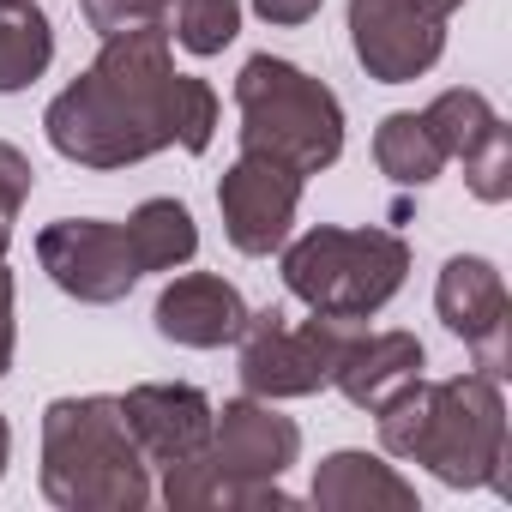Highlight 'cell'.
I'll use <instances>...</instances> for the list:
<instances>
[{
	"instance_id": "obj_1",
	"label": "cell",
	"mask_w": 512,
	"mask_h": 512,
	"mask_svg": "<svg viewBox=\"0 0 512 512\" xmlns=\"http://www.w3.org/2000/svg\"><path fill=\"white\" fill-rule=\"evenodd\" d=\"M49 145L79 169H127L169 145L211 151L217 91L193 73H175L169 31L103 37V55L49 103Z\"/></svg>"
},
{
	"instance_id": "obj_2",
	"label": "cell",
	"mask_w": 512,
	"mask_h": 512,
	"mask_svg": "<svg viewBox=\"0 0 512 512\" xmlns=\"http://www.w3.org/2000/svg\"><path fill=\"white\" fill-rule=\"evenodd\" d=\"M380 446L392 458L428 464L446 488H500L506 482V398L488 374L410 380L380 410Z\"/></svg>"
},
{
	"instance_id": "obj_3",
	"label": "cell",
	"mask_w": 512,
	"mask_h": 512,
	"mask_svg": "<svg viewBox=\"0 0 512 512\" xmlns=\"http://www.w3.org/2000/svg\"><path fill=\"white\" fill-rule=\"evenodd\" d=\"M302 458V428L278 416L266 398H229L211 410V440L193 458L163 464V506L169 512H211V506H296L284 494V470Z\"/></svg>"
},
{
	"instance_id": "obj_4",
	"label": "cell",
	"mask_w": 512,
	"mask_h": 512,
	"mask_svg": "<svg viewBox=\"0 0 512 512\" xmlns=\"http://www.w3.org/2000/svg\"><path fill=\"white\" fill-rule=\"evenodd\" d=\"M43 494L61 512H145L151 464L127 434L121 398L85 392L43 410Z\"/></svg>"
},
{
	"instance_id": "obj_5",
	"label": "cell",
	"mask_w": 512,
	"mask_h": 512,
	"mask_svg": "<svg viewBox=\"0 0 512 512\" xmlns=\"http://www.w3.org/2000/svg\"><path fill=\"white\" fill-rule=\"evenodd\" d=\"M235 109H241V151L278 157L296 175H320L344 157V103L296 61L253 55L235 73Z\"/></svg>"
},
{
	"instance_id": "obj_6",
	"label": "cell",
	"mask_w": 512,
	"mask_h": 512,
	"mask_svg": "<svg viewBox=\"0 0 512 512\" xmlns=\"http://www.w3.org/2000/svg\"><path fill=\"white\" fill-rule=\"evenodd\" d=\"M410 272V241L392 229H308L284 241V284L308 314L326 320H368L380 314Z\"/></svg>"
},
{
	"instance_id": "obj_7",
	"label": "cell",
	"mask_w": 512,
	"mask_h": 512,
	"mask_svg": "<svg viewBox=\"0 0 512 512\" xmlns=\"http://www.w3.org/2000/svg\"><path fill=\"white\" fill-rule=\"evenodd\" d=\"M350 320H326V314H314V320H290L284 308H266V314H247V326H241V386H247V398H266V404H278V398H308V392H320V386H332V374H338V362H344V350H350Z\"/></svg>"
},
{
	"instance_id": "obj_8",
	"label": "cell",
	"mask_w": 512,
	"mask_h": 512,
	"mask_svg": "<svg viewBox=\"0 0 512 512\" xmlns=\"http://www.w3.org/2000/svg\"><path fill=\"white\" fill-rule=\"evenodd\" d=\"M37 260L73 302H91V308L121 302L145 278L127 223H103V217H61V223H49L37 235Z\"/></svg>"
},
{
	"instance_id": "obj_9",
	"label": "cell",
	"mask_w": 512,
	"mask_h": 512,
	"mask_svg": "<svg viewBox=\"0 0 512 512\" xmlns=\"http://www.w3.org/2000/svg\"><path fill=\"white\" fill-rule=\"evenodd\" d=\"M302 181L290 163L260 157V151H241L223 181H217V211H223V235L247 253V260H266L290 241L296 205H302Z\"/></svg>"
},
{
	"instance_id": "obj_10",
	"label": "cell",
	"mask_w": 512,
	"mask_h": 512,
	"mask_svg": "<svg viewBox=\"0 0 512 512\" xmlns=\"http://www.w3.org/2000/svg\"><path fill=\"white\" fill-rule=\"evenodd\" d=\"M434 308L446 320L452 338H464L476 350V374L488 380H506V332H512V302H506V284L500 272L482 260V253H458V260L440 266V284H434Z\"/></svg>"
},
{
	"instance_id": "obj_11",
	"label": "cell",
	"mask_w": 512,
	"mask_h": 512,
	"mask_svg": "<svg viewBox=\"0 0 512 512\" xmlns=\"http://www.w3.org/2000/svg\"><path fill=\"white\" fill-rule=\"evenodd\" d=\"M350 43L368 79L410 85L446 55V19L416 13L410 0H350Z\"/></svg>"
},
{
	"instance_id": "obj_12",
	"label": "cell",
	"mask_w": 512,
	"mask_h": 512,
	"mask_svg": "<svg viewBox=\"0 0 512 512\" xmlns=\"http://www.w3.org/2000/svg\"><path fill=\"white\" fill-rule=\"evenodd\" d=\"M121 416H127V434L139 440L145 464H175V458H193L205 440H211V398L199 386H133L121 398Z\"/></svg>"
},
{
	"instance_id": "obj_13",
	"label": "cell",
	"mask_w": 512,
	"mask_h": 512,
	"mask_svg": "<svg viewBox=\"0 0 512 512\" xmlns=\"http://www.w3.org/2000/svg\"><path fill=\"white\" fill-rule=\"evenodd\" d=\"M157 332L169 344H187V350H223L241 338L247 326V302L235 284H223L217 272H187V278H169L157 308H151Z\"/></svg>"
},
{
	"instance_id": "obj_14",
	"label": "cell",
	"mask_w": 512,
	"mask_h": 512,
	"mask_svg": "<svg viewBox=\"0 0 512 512\" xmlns=\"http://www.w3.org/2000/svg\"><path fill=\"white\" fill-rule=\"evenodd\" d=\"M410 380H422V338L416 332H356L338 374H332V386L356 410H380Z\"/></svg>"
},
{
	"instance_id": "obj_15",
	"label": "cell",
	"mask_w": 512,
	"mask_h": 512,
	"mask_svg": "<svg viewBox=\"0 0 512 512\" xmlns=\"http://www.w3.org/2000/svg\"><path fill=\"white\" fill-rule=\"evenodd\" d=\"M314 506H326V512H416V488L374 452H332L314 470Z\"/></svg>"
},
{
	"instance_id": "obj_16",
	"label": "cell",
	"mask_w": 512,
	"mask_h": 512,
	"mask_svg": "<svg viewBox=\"0 0 512 512\" xmlns=\"http://www.w3.org/2000/svg\"><path fill=\"white\" fill-rule=\"evenodd\" d=\"M127 235H133V253L145 272H175L199 253V229H193V211L181 199H145L127 217Z\"/></svg>"
},
{
	"instance_id": "obj_17",
	"label": "cell",
	"mask_w": 512,
	"mask_h": 512,
	"mask_svg": "<svg viewBox=\"0 0 512 512\" xmlns=\"http://www.w3.org/2000/svg\"><path fill=\"white\" fill-rule=\"evenodd\" d=\"M374 163H380V175L398 181V187H428V181L446 169V151H440V139L428 133L422 115L398 109V115H386L380 133H374Z\"/></svg>"
},
{
	"instance_id": "obj_18",
	"label": "cell",
	"mask_w": 512,
	"mask_h": 512,
	"mask_svg": "<svg viewBox=\"0 0 512 512\" xmlns=\"http://www.w3.org/2000/svg\"><path fill=\"white\" fill-rule=\"evenodd\" d=\"M49 61H55V31L37 7L0 13V97L37 85L49 73Z\"/></svg>"
},
{
	"instance_id": "obj_19",
	"label": "cell",
	"mask_w": 512,
	"mask_h": 512,
	"mask_svg": "<svg viewBox=\"0 0 512 512\" xmlns=\"http://www.w3.org/2000/svg\"><path fill=\"white\" fill-rule=\"evenodd\" d=\"M422 121H428V133L440 139V151H446V163L458 157H470L494 127H500V115H494V103L482 97V91H470V85H458V91H440L428 109H422Z\"/></svg>"
},
{
	"instance_id": "obj_20",
	"label": "cell",
	"mask_w": 512,
	"mask_h": 512,
	"mask_svg": "<svg viewBox=\"0 0 512 512\" xmlns=\"http://www.w3.org/2000/svg\"><path fill=\"white\" fill-rule=\"evenodd\" d=\"M169 25H175V43L187 55H199V61L223 55L241 31V0H175Z\"/></svg>"
},
{
	"instance_id": "obj_21",
	"label": "cell",
	"mask_w": 512,
	"mask_h": 512,
	"mask_svg": "<svg viewBox=\"0 0 512 512\" xmlns=\"http://www.w3.org/2000/svg\"><path fill=\"white\" fill-rule=\"evenodd\" d=\"M464 181H470V193H476L482 205L512 199V133H506V121L464 157Z\"/></svg>"
},
{
	"instance_id": "obj_22",
	"label": "cell",
	"mask_w": 512,
	"mask_h": 512,
	"mask_svg": "<svg viewBox=\"0 0 512 512\" xmlns=\"http://www.w3.org/2000/svg\"><path fill=\"white\" fill-rule=\"evenodd\" d=\"M85 7V25L97 37H121V31H169V13L175 0H79Z\"/></svg>"
},
{
	"instance_id": "obj_23",
	"label": "cell",
	"mask_w": 512,
	"mask_h": 512,
	"mask_svg": "<svg viewBox=\"0 0 512 512\" xmlns=\"http://www.w3.org/2000/svg\"><path fill=\"white\" fill-rule=\"evenodd\" d=\"M31 187H37L31 157H25L19 145L0 139V260H7V247H13V223H19V211H25Z\"/></svg>"
},
{
	"instance_id": "obj_24",
	"label": "cell",
	"mask_w": 512,
	"mask_h": 512,
	"mask_svg": "<svg viewBox=\"0 0 512 512\" xmlns=\"http://www.w3.org/2000/svg\"><path fill=\"white\" fill-rule=\"evenodd\" d=\"M320 7L326 0H253V13H260L266 25H308Z\"/></svg>"
},
{
	"instance_id": "obj_25",
	"label": "cell",
	"mask_w": 512,
	"mask_h": 512,
	"mask_svg": "<svg viewBox=\"0 0 512 512\" xmlns=\"http://www.w3.org/2000/svg\"><path fill=\"white\" fill-rule=\"evenodd\" d=\"M13 344H19V320H13V272L0 266V374L13 368Z\"/></svg>"
},
{
	"instance_id": "obj_26",
	"label": "cell",
	"mask_w": 512,
	"mask_h": 512,
	"mask_svg": "<svg viewBox=\"0 0 512 512\" xmlns=\"http://www.w3.org/2000/svg\"><path fill=\"white\" fill-rule=\"evenodd\" d=\"M410 7H416V13H428V19H452L464 0H410Z\"/></svg>"
},
{
	"instance_id": "obj_27",
	"label": "cell",
	"mask_w": 512,
	"mask_h": 512,
	"mask_svg": "<svg viewBox=\"0 0 512 512\" xmlns=\"http://www.w3.org/2000/svg\"><path fill=\"white\" fill-rule=\"evenodd\" d=\"M7 458H13V428H7V416H0V476H7Z\"/></svg>"
},
{
	"instance_id": "obj_28",
	"label": "cell",
	"mask_w": 512,
	"mask_h": 512,
	"mask_svg": "<svg viewBox=\"0 0 512 512\" xmlns=\"http://www.w3.org/2000/svg\"><path fill=\"white\" fill-rule=\"evenodd\" d=\"M13 7H31V0H0V13H13Z\"/></svg>"
}]
</instances>
